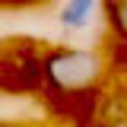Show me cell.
<instances>
[{"label":"cell","instance_id":"1","mask_svg":"<svg viewBox=\"0 0 127 127\" xmlns=\"http://www.w3.org/2000/svg\"><path fill=\"white\" fill-rule=\"evenodd\" d=\"M48 79L57 89H86L98 73H102V61L95 51H79V48H64L54 51L45 61Z\"/></svg>","mask_w":127,"mask_h":127},{"label":"cell","instance_id":"2","mask_svg":"<svg viewBox=\"0 0 127 127\" xmlns=\"http://www.w3.org/2000/svg\"><path fill=\"white\" fill-rule=\"evenodd\" d=\"M92 6L95 0H67L64 3V13H61V22L67 29H83L92 16Z\"/></svg>","mask_w":127,"mask_h":127},{"label":"cell","instance_id":"3","mask_svg":"<svg viewBox=\"0 0 127 127\" xmlns=\"http://www.w3.org/2000/svg\"><path fill=\"white\" fill-rule=\"evenodd\" d=\"M108 16H111V26L118 32H127V0H108Z\"/></svg>","mask_w":127,"mask_h":127}]
</instances>
